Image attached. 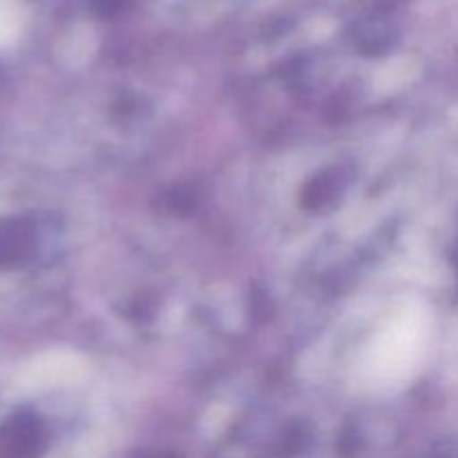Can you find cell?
<instances>
[{
	"instance_id": "2",
	"label": "cell",
	"mask_w": 458,
	"mask_h": 458,
	"mask_svg": "<svg viewBox=\"0 0 458 458\" xmlns=\"http://www.w3.org/2000/svg\"><path fill=\"white\" fill-rule=\"evenodd\" d=\"M36 244H38V233L34 219H0V271L18 268L30 262L36 253Z\"/></svg>"
},
{
	"instance_id": "1",
	"label": "cell",
	"mask_w": 458,
	"mask_h": 458,
	"mask_svg": "<svg viewBox=\"0 0 458 458\" xmlns=\"http://www.w3.org/2000/svg\"><path fill=\"white\" fill-rule=\"evenodd\" d=\"M47 447V429L31 411H18L0 429V458H40Z\"/></svg>"
}]
</instances>
